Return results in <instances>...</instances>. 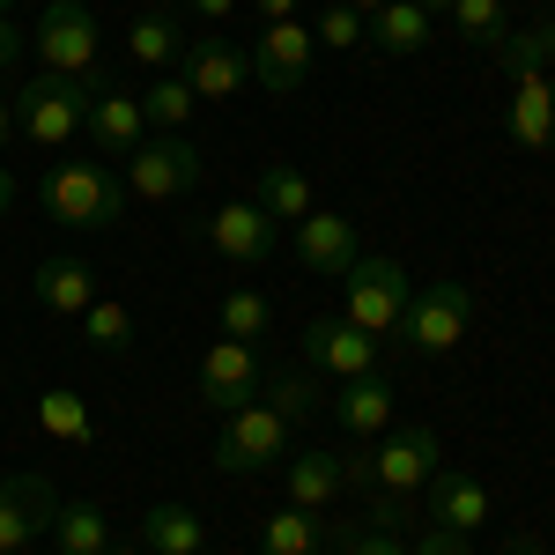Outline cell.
<instances>
[{
	"instance_id": "obj_1",
	"label": "cell",
	"mask_w": 555,
	"mask_h": 555,
	"mask_svg": "<svg viewBox=\"0 0 555 555\" xmlns=\"http://www.w3.org/2000/svg\"><path fill=\"white\" fill-rule=\"evenodd\" d=\"M38 201H44V215L67 222V230H119V215H127V178L112 171V164H89V156H60V164H44Z\"/></svg>"
},
{
	"instance_id": "obj_2",
	"label": "cell",
	"mask_w": 555,
	"mask_h": 555,
	"mask_svg": "<svg viewBox=\"0 0 555 555\" xmlns=\"http://www.w3.org/2000/svg\"><path fill=\"white\" fill-rule=\"evenodd\" d=\"M96 96H104V82L38 75V82H23V96H15V127H23V141H38V149H67V141L82 133Z\"/></svg>"
},
{
	"instance_id": "obj_3",
	"label": "cell",
	"mask_w": 555,
	"mask_h": 555,
	"mask_svg": "<svg viewBox=\"0 0 555 555\" xmlns=\"http://www.w3.org/2000/svg\"><path fill=\"white\" fill-rule=\"evenodd\" d=\"M408 304H415V282H408L392 259H356L341 274V319L363 326L371 341H378V334H400Z\"/></svg>"
},
{
	"instance_id": "obj_4",
	"label": "cell",
	"mask_w": 555,
	"mask_h": 555,
	"mask_svg": "<svg viewBox=\"0 0 555 555\" xmlns=\"http://www.w3.org/2000/svg\"><path fill=\"white\" fill-rule=\"evenodd\" d=\"M193 185H201V149L185 133H149L127 156V201L164 208V201H185Z\"/></svg>"
},
{
	"instance_id": "obj_5",
	"label": "cell",
	"mask_w": 555,
	"mask_h": 555,
	"mask_svg": "<svg viewBox=\"0 0 555 555\" xmlns=\"http://www.w3.org/2000/svg\"><path fill=\"white\" fill-rule=\"evenodd\" d=\"M289 423L267 408V400H245L237 415H222V437H215V467L222 474H267L289 460Z\"/></svg>"
},
{
	"instance_id": "obj_6",
	"label": "cell",
	"mask_w": 555,
	"mask_h": 555,
	"mask_svg": "<svg viewBox=\"0 0 555 555\" xmlns=\"http://www.w3.org/2000/svg\"><path fill=\"white\" fill-rule=\"evenodd\" d=\"M44 52V75H75V82H104L96 75V60H104V38H96V15H89L82 0H52L38 15V38Z\"/></svg>"
},
{
	"instance_id": "obj_7",
	"label": "cell",
	"mask_w": 555,
	"mask_h": 555,
	"mask_svg": "<svg viewBox=\"0 0 555 555\" xmlns=\"http://www.w3.org/2000/svg\"><path fill=\"white\" fill-rule=\"evenodd\" d=\"M474 326V289L467 282H423L415 304H408V319H400V334L415 356H452V348L467 341Z\"/></svg>"
},
{
	"instance_id": "obj_8",
	"label": "cell",
	"mask_w": 555,
	"mask_h": 555,
	"mask_svg": "<svg viewBox=\"0 0 555 555\" xmlns=\"http://www.w3.org/2000/svg\"><path fill=\"white\" fill-rule=\"evenodd\" d=\"M178 75H185V89L201 104H222V96H237V89L253 82V44L222 38V30H201V38H185V52H178Z\"/></svg>"
},
{
	"instance_id": "obj_9",
	"label": "cell",
	"mask_w": 555,
	"mask_h": 555,
	"mask_svg": "<svg viewBox=\"0 0 555 555\" xmlns=\"http://www.w3.org/2000/svg\"><path fill=\"white\" fill-rule=\"evenodd\" d=\"M311 60H319V38L304 23H267L259 44H253V82L267 96H297L311 82Z\"/></svg>"
},
{
	"instance_id": "obj_10",
	"label": "cell",
	"mask_w": 555,
	"mask_h": 555,
	"mask_svg": "<svg viewBox=\"0 0 555 555\" xmlns=\"http://www.w3.org/2000/svg\"><path fill=\"white\" fill-rule=\"evenodd\" d=\"M259 385H267V371H259V348L253 341H222L201 356V408H215V415H237L245 400H259Z\"/></svg>"
},
{
	"instance_id": "obj_11",
	"label": "cell",
	"mask_w": 555,
	"mask_h": 555,
	"mask_svg": "<svg viewBox=\"0 0 555 555\" xmlns=\"http://www.w3.org/2000/svg\"><path fill=\"white\" fill-rule=\"evenodd\" d=\"M363 460H371V489H400V496H415L429 474L444 467V460H437V429H429V423L385 429V444H378V452H363ZM371 489H363V496H371Z\"/></svg>"
},
{
	"instance_id": "obj_12",
	"label": "cell",
	"mask_w": 555,
	"mask_h": 555,
	"mask_svg": "<svg viewBox=\"0 0 555 555\" xmlns=\"http://www.w3.org/2000/svg\"><path fill=\"white\" fill-rule=\"evenodd\" d=\"M52 481L44 474H0V555H23L38 533H52Z\"/></svg>"
},
{
	"instance_id": "obj_13",
	"label": "cell",
	"mask_w": 555,
	"mask_h": 555,
	"mask_svg": "<svg viewBox=\"0 0 555 555\" xmlns=\"http://www.w3.org/2000/svg\"><path fill=\"white\" fill-rule=\"evenodd\" d=\"M304 363L319 378H363V371H378V341L348 319H311L304 326Z\"/></svg>"
},
{
	"instance_id": "obj_14",
	"label": "cell",
	"mask_w": 555,
	"mask_h": 555,
	"mask_svg": "<svg viewBox=\"0 0 555 555\" xmlns=\"http://www.w3.org/2000/svg\"><path fill=\"white\" fill-rule=\"evenodd\" d=\"M201 237H208L230 267H259V259L274 253V215L259 208V201H230V208H215L208 222H201Z\"/></svg>"
},
{
	"instance_id": "obj_15",
	"label": "cell",
	"mask_w": 555,
	"mask_h": 555,
	"mask_svg": "<svg viewBox=\"0 0 555 555\" xmlns=\"http://www.w3.org/2000/svg\"><path fill=\"white\" fill-rule=\"evenodd\" d=\"M297 259L311 267V274H326V282H341L348 267H356V222L348 215H326V208H311L297 222Z\"/></svg>"
},
{
	"instance_id": "obj_16",
	"label": "cell",
	"mask_w": 555,
	"mask_h": 555,
	"mask_svg": "<svg viewBox=\"0 0 555 555\" xmlns=\"http://www.w3.org/2000/svg\"><path fill=\"white\" fill-rule=\"evenodd\" d=\"M82 133L96 141V149H104V156H119V164H127L133 149L149 141V119H141V96H119V89H104V96L89 104Z\"/></svg>"
},
{
	"instance_id": "obj_17",
	"label": "cell",
	"mask_w": 555,
	"mask_h": 555,
	"mask_svg": "<svg viewBox=\"0 0 555 555\" xmlns=\"http://www.w3.org/2000/svg\"><path fill=\"white\" fill-rule=\"evenodd\" d=\"M423 489H429V526H444V533H474V526L489 518V489H481L474 474L437 467Z\"/></svg>"
},
{
	"instance_id": "obj_18",
	"label": "cell",
	"mask_w": 555,
	"mask_h": 555,
	"mask_svg": "<svg viewBox=\"0 0 555 555\" xmlns=\"http://www.w3.org/2000/svg\"><path fill=\"white\" fill-rule=\"evenodd\" d=\"M334 423H341L348 437H385V429H392V385H385V371L341 378V392H334Z\"/></svg>"
},
{
	"instance_id": "obj_19",
	"label": "cell",
	"mask_w": 555,
	"mask_h": 555,
	"mask_svg": "<svg viewBox=\"0 0 555 555\" xmlns=\"http://www.w3.org/2000/svg\"><path fill=\"white\" fill-rule=\"evenodd\" d=\"M30 297H38L44 311H52V319H82L89 304H96V274H89V259L60 253V259H44V267H38Z\"/></svg>"
},
{
	"instance_id": "obj_20",
	"label": "cell",
	"mask_w": 555,
	"mask_h": 555,
	"mask_svg": "<svg viewBox=\"0 0 555 555\" xmlns=\"http://www.w3.org/2000/svg\"><path fill=\"white\" fill-rule=\"evenodd\" d=\"M133 548H149V555H201V548H208V518L185 512V504H149L141 526H133Z\"/></svg>"
},
{
	"instance_id": "obj_21",
	"label": "cell",
	"mask_w": 555,
	"mask_h": 555,
	"mask_svg": "<svg viewBox=\"0 0 555 555\" xmlns=\"http://www.w3.org/2000/svg\"><path fill=\"white\" fill-rule=\"evenodd\" d=\"M512 141L518 149H533V156H548L555 149V82L548 75H518V96H512Z\"/></svg>"
},
{
	"instance_id": "obj_22",
	"label": "cell",
	"mask_w": 555,
	"mask_h": 555,
	"mask_svg": "<svg viewBox=\"0 0 555 555\" xmlns=\"http://www.w3.org/2000/svg\"><path fill=\"white\" fill-rule=\"evenodd\" d=\"M282 481H289V504H297V512H326L348 489V467H341V452H297Z\"/></svg>"
},
{
	"instance_id": "obj_23",
	"label": "cell",
	"mask_w": 555,
	"mask_h": 555,
	"mask_svg": "<svg viewBox=\"0 0 555 555\" xmlns=\"http://www.w3.org/2000/svg\"><path fill=\"white\" fill-rule=\"evenodd\" d=\"M489 52H496V67H504L512 82H518V75H548V67H555V15L504 30V38L489 44Z\"/></svg>"
},
{
	"instance_id": "obj_24",
	"label": "cell",
	"mask_w": 555,
	"mask_h": 555,
	"mask_svg": "<svg viewBox=\"0 0 555 555\" xmlns=\"http://www.w3.org/2000/svg\"><path fill=\"white\" fill-rule=\"evenodd\" d=\"M259 400H267V408H274L282 423L297 429V423H311V415H319V408H326L334 392H326V378H319V371L304 363V371H274V378L259 385Z\"/></svg>"
},
{
	"instance_id": "obj_25",
	"label": "cell",
	"mask_w": 555,
	"mask_h": 555,
	"mask_svg": "<svg viewBox=\"0 0 555 555\" xmlns=\"http://www.w3.org/2000/svg\"><path fill=\"white\" fill-rule=\"evenodd\" d=\"M423 44H429V8H415V0H385L378 15H371V52L408 60V52H423Z\"/></svg>"
},
{
	"instance_id": "obj_26",
	"label": "cell",
	"mask_w": 555,
	"mask_h": 555,
	"mask_svg": "<svg viewBox=\"0 0 555 555\" xmlns=\"http://www.w3.org/2000/svg\"><path fill=\"white\" fill-rule=\"evenodd\" d=\"M52 548L60 555H112L119 533H112V518L96 512V504H60L52 512Z\"/></svg>"
},
{
	"instance_id": "obj_27",
	"label": "cell",
	"mask_w": 555,
	"mask_h": 555,
	"mask_svg": "<svg viewBox=\"0 0 555 555\" xmlns=\"http://www.w3.org/2000/svg\"><path fill=\"white\" fill-rule=\"evenodd\" d=\"M127 52L141 60V67L171 75L178 52H185V38H178V15H171V8H141V15H133V30H127Z\"/></svg>"
},
{
	"instance_id": "obj_28",
	"label": "cell",
	"mask_w": 555,
	"mask_h": 555,
	"mask_svg": "<svg viewBox=\"0 0 555 555\" xmlns=\"http://www.w3.org/2000/svg\"><path fill=\"white\" fill-rule=\"evenodd\" d=\"M253 201H259L267 215H274V222H304V215L319 208V201H311V178H304L297 164H259Z\"/></svg>"
},
{
	"instance_id": "obj_29",
	"label": "cell",
	"mask_w": 555,
	"mask_h": 555,
	"mask_svg": "<svg viewBox=\"0 0 555 555\" xmlns=\"http://www.w3.org/2000/svg\"><path fill=\"white\" fill-rule=\"evenodd\" d=\"M38 429H44V437H60V444H96L89 400H82V392H67V385L38 392Z\"/></svg>"
},
{
	"instance_id": "obj_30",
	"label": "cell",
	"mask_w": 555,
	"mask_h": 555,
	"mask_svg": "<svg viewBox=\"0 0 555 555\" xmlns=\"http://www.w3.org/2000/svg\"><path fill=\"white\" fill-rule=\"evenodd\" d=\"M193 104H201V96L185 89V75H156V82H149V96H141V119H149L156 133H185Z\"/></svg>"
},
{
	"instance_id": "obj_31",
	"label": "cell",
	"mask_w": 555,
	"mask_h": 555,
	"mask_svg": "<svg viewBox=\"0 0 555 555\" xmlns=\"http://www.w3.org/2000/svg\"><path fill=\"white\" fill-rule=\"evenodd\" d=\"M319 548H326V533H319V518L297 512V504L259 526V555H319Z\"/></svg>"
},
{
	"instance_id": "obj_32",
	"label": "cell",
	"mask_w": 555,
	"mask_h": 555,
	"mask_svg": "<svg viewBox=\"0 0 555 555\" xmlns=\"http://www.w3.org/2000/svg\"><path fill=\"white\" fill-rule=\"evenodd\" d=\"M267 326H274V304L259 297V289H230V297H222V334H230V341H267Z\"/></svg>"
},
{
	"instance_id": "obj_33",
	"label": "cell",
	"mask_w": 555,
	"mask_h": 555,
	"mask_svg": "<svg viewBox=\"0 0 555 555\" xmlns=\"http://www.w3.org/2000/svg\"><path fill=\"white\" fill-rule=\"evenodd\" d=\"M444 15H452V30H460L467 44H496L504 30H512V15H504V0H452Z\"/></svg>"
},
{
	"instance_id": "obj_34",
	"label": "cell",
	"mask_w": 555,
	"mask_h": 555,
	"mask_svg": "<svg viewBox=\"0 0 555 555\" xmlns=\"http://www.w3.org/2000/svg\"><path fill=\"white\" fill-rule=\"evenodd\" d=\"M311 38L326 44V52H356V44H371V15H356L348 0H326L319 8V30Z\"/></svg>"
},
{
	"instance_id": "obj_35",
	"label": "cell",
	"mask_w": 555,
	"mask_h": 555,
	"mask_svg": "<svg viewBox=\"0 0 555 555\" xmlns=\"http://www.w3.org/2000/svg\"><path fill=\"white\" fill-rule=\"evenodd\" d=\"M82 341L89 348H127L133 341V311H127V304H112V297H96L82 311Z\"/></svg>"
},
{
	"instance_id": "obj_36",
	"label": "cell",
	"mask_w": 555,
	"mask_h": 555,
	"mask_svg": "<svg viewBox=\"0 0 555 555\" xmlns=\"http://www.w3.org/2000/svg\"><path fill=\"white\" fill-rule=\"evenodd\" d=\"M415 518V496H400V489H371V526L378 533H400Z\"/></svg>"
},
{
	"instance_id": "obj_37",
	"label": "cell",
	"mask_w": 555,
	"mask_h": 555,
	"mask_svg": "<svg viewBox=\"0 0 555 555\" xmlns=\"http://www.w3.org/2000/svg\"><path fill=\"white\" fill-rule=\"evenodd\" d=\"M348 555H408V548H400V533H378V526H363V533H348Z\"/></svg>"
},
{
	"instance_id": "obj_38",
	"label": "cell",
	"mask_w": 555,
	"mask_h": 555,
	"mask_svg": "<svg viewBox=\"0 0 555 555\" xmlns=\"http://www.w3.org/2000/svg\"><path fill=\"white\" fill-rule=\"evenodd\" d=\"M408 555H474V548H467V533H444V526H429V533H423V541H415Z\"/></svg>"
},
{
	"instance_id": "obj_39",
	"label": "cell",
	"mask_w": 555,
	"mask_h": 555,
	"mask_svg": "<svg viewBox=\"0 0 555 555\" xmlns=\"http://www.w3.org/2000/svg\"><path fill=\"white\" fill-rule=\"evenodd\" d=\"M23 30H15V23H8V15H0V75H8V67H15V60H23Z\"/></svg>"
},
{
	"instance_id": "obj_40",
	"label": "cell",
	"mask_w": 555,
	"mask_h": 555,
	"mask_svg": "<svg viewBox=\"0 0 555 555\" xmlns=\"http://www.w3.org/2000/svg\"><path fill=\"white\" fill-rule=\"evenodd\" d=\"M253 8H259V23H297L304 0H253Z\"/></svg>"
},
{
	"instance_id": "obj_41",
	"label": "cell",
	"mask_w": 555,
	"mask_h": 555,
	"mask_svg": "<svg viewBox=\"0 0 555 555\" xmlns=\"http://www.w3.org/2000/svg\"><path fill=\"white\" fill-rule=\"evenodd\" d=\"M185 8H193L201 23H230V15H237V0H185Z\"/></svg>"
},
{
	"instance_id": "obj_42",
	"label": "cell",
	"mask_w": 555,
	"mask_h": 555,
	"mask_svg": "<svg viewBox=\"0 0 555 555\" xmlns=\"http://www.w3.org/2000/svg\"><path fill=\"white\" fill-rule=\"evenodd\" d=\"M8 208H15V178H8V164H0V222H8Z\"/></svg>"
},
{
	"instance_id": "obj_43",
	"label": "cell",
	"mask_w": 555,
	"mask_h": 555,
	"mask_svg": "<svg viewBox=\"0 0 555 555\" xmlns=\"http://www.w3.org/2000/svg\"><path fill=\"white\" fill-rule=\"evenodd\" d=\"M8 133H15V104L0 96V149H8Z\"/></svg>"
},
{
	"instance_id": "obj_44",
	"label": "cell",
	"mask_w": 555,
	"mask_h": 555,
	"mask_svg": "<svg viewBox=\"0 0 555 555\" xmlns=\"http://www.w3.org/2000/svg\"><path fill=\"white\" fill-rule=\"evenodd\" d=\"M348 8H356V15H378V8H385V0H348Z\"/></svg>"
},
{
	"instance_id": "obj_45",
	"label": "cell",
	"mask_w": 555,
	"mask_h": 555,
	"mask_svg": "<svg viewBox=\"0 0 555 555\" xmlns=\"http://www.w3.org/2000/svg\"><path fill=\"white\" fill-rule=\"evenodd\" d=\"M504 555H541V548H533V541H512V548H504Z\"/></svg>"
},
{
	"instance_id": "obj_46",
	"label": "cell",
	"mask_w": 555,
	"mask_h": 555,
	"mask_svg": "<svg viewBox=\"0 0 555 555\" xmlns=\"http://www.w3.org/2000/svg\"><path fill=\"white\" fill-rule=\"evenodd\" d=\"M415 8H429V15H437V8H452V0H415Z\"/></svg>"
},
{
	"instance_id": "obj_47",
	"label": "cell",
	"mask_w": 555,
	"mask_h": 555,
	"mask_svg": "<svg viewBox=\"0 0 555 555\" xmlns=\"http://www.w3.org/2000/svg\"><path fill=\"white\" fill-rule=\"evenodd\" d=\"M141 8H171V0H141Z\"/></svg>"
},
{
	"instance_id": "obj_48",
	"label": "cell",
	"mask_w": 555,
	"mask_h": 555,
	"mask_svg": "<svg viewBox=\"0 0 555 555\" xmlns=\"http://www.w3.org/2000/svg\"><path fill=\"white\" fill-rule=\"evenodd\" d=\"M0 15H8V0H0Z\"/></svg>"
},
{
	"instance_id": "obj_49",
	"label": "cell",
	"mask_w": 555,
	"mask_h": 555,
	"mask_svg": "<svg viewBox=\"0 0 555 555\" xmlns=\"http://www.w3.org/2000/svg\"><path fill=\"white\" fill-rule=\"evenodd\" d=\"M201 555H208V548H201Z\"/></svg>"
}]
</instances>
